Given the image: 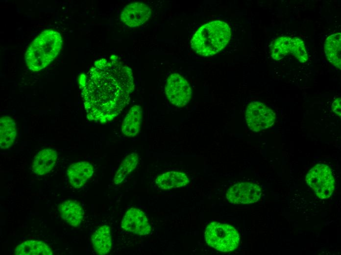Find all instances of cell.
Wrapping results in <instances>:
<instances>
[{"instance_id":"6da1fadb","label":"cell","mask_w":341,"mask_h":255,"mask_svg":"<svg viewBox=\"0 0 341 255\" xmlns=\"http://www.w3.org/2000/svg\"><path fill=\"white\" fill-rule=\"evenodd\" d=\"M79 84L87 118L101 124L121 113L134 89L131 70L113 59L97 61L87 74L81 75Z\"/></svg>"},{"instance_id":"7a4b0ae2","label":"cell","mask_w":341,"mask_h":255,"mask_svg":"<svg viewBox=\"0 0 341 255\" xmlns=\"http://www.w3.org/2000/svg\"><path fill=\"white\" fill-rule=\"evenodd\" d=\"M62 46L60 33L47 29L39 34L30 43L25 53L27 67L38 72L47 67L57 56Z\"/></svg>"},{"instance_id":"3957f363","label":"cell","mask_w":341,"mask_h":255,"mask_svg":"<svg viewBox=\"0 0 341 255\" xmlns=\"http://www.w3.org/2000/svg\"><path fill=\"white\" fill-rule=\"evenodd\" d=\"M231 37L227 24L219 21H211L200 27L191 41L192 49L198 54L214 55L224 48Z\"/></svg>"},{"instance_id":"277c9868","label":"cell","mask_w":341,"mask_h":255,"mask_svg":"<svg viewBox=\"0 0 341 255\" xmlns=\"http://www.w3.org/2000/svg\"><path fill=\"white\" fill-rule=\"evenodd\" d=\"M204 236L209 246L221 252L235 250L240 242L239 234L235 228L216 222H211L207 226Z\"/></svg>"},{"instance_id":"5b68a950","label":"cell","mask_w":341,"mask_h":255,"mask_svg":"<svg viewBox=\"0 0 341 255\" xmlns=\"http://www.w3.org/2000/svg\"><path fill=\"white\" fill-rule=\"evenodd\" d=\"M306 181L319 198H328L334 191V178L331 169L325 164L314 166L307 173Z\"/></svg>"},{"instance_id":"8992f818","label":"cell","mask_w":341,"mask_h":255,"mask_svg":"<svg viewBox=\"0 0 341 255\" xmlns=\"http://www.w3.org/2000/svg\"><path fill=\"white\" fill-rule=\"evenodd\" d=\"M245 118L249 129L258 132L268 128L274 123L275 113L260 101H253L248 105Z\"/></svg>"},{"instance_id":"52a82bcc","label":"cell","mask_w":341,"mask_h":255,"mask_svg":"<svg viewBox=\"0 0 341 255\" xmlns=\"http://www.w3.org/2000/svg\"><path fill=\"white\" fill-rule=\"evenodd\" d=\"M165 93L170 102L178 107L188 104L192 95V91L187 80L177 73L171 74L165 86Z\"/></svg>"},{"instance_id":"ba28073f","label":"cell","mask_w":341,"mask_h":255,"mask_svg":"<svg viewBox=\"0 0 341 255\" xmlns=\"http://www.w3.org/2000/svg\"><path fill=\"white\" fill-rule=\"evenodd\" d=\"M262 194L259 185L247 182L238 183L230 187L226 195L227 200L233 204H249L257 202Z\"/></svg>"},{"instance_id":"9c48e42d","label":"cell","mask_w":341,"mask_h":255,"mask_svg":"<svg viewBox=\"0 0 341 255\" xmlns=\"http://www.w3.org/2000/svg\"><path fill=\"white\" fill-rule=\"evenodd\" d=\"M121 227L124 230L140 235L148 234L151 227L145 213L141 210L131 207L123 216Z\"/></svg>"},{"instance_id":"30bf717a","label":"cell","mask_w":341,"mask_h":255,"mask_svg":"<svg viewBox=\"0 0 341 255\" xmlns=\"http://www.w3.org/2000/svg\"><path fill=\"white\" fill-rule=\"evenodd\" d=\"M151 14V10L146 4L134 2L124 7L121 14V20L128 26L135 27L146 23Z\"/></svg>"},{"instance_id":"8fae6325","label":"cell","mask_w":341,"mask_h":255,"mask_svg":"<svg viewBox=\"0 0 341 255\" xmlns=\"http://www.w3.org/2000/svg\"><path fill=\"white\" fill-rule=\"evenodd\" d=\"M93 174L94 167L87 161L73 163L67 170V175L71 185L76 189L82 187Z\"/></svg>"},{"instance_id":"7c38bea8","label":"cell","mask_w":341,"mask_h":255,"mask_svg":"<svg viewBox=\"0 0 341 255\" xmlns=\"http://www.w3.org/2000/svg\"><path fill=\"white\" fill-rule=\"evenodd\" d=\"M57 157V152L52 148H46L41 150L33 161V172L39 176L47 174L53 168Z\"/></svg>"},{"instance_id":"4fadbf2b","label":"cell","mask_w":341,"mask_h":255,"mask_svg":"<svg viewBox=\"0 0 341 255\" xmlns=\"http://www.w3.org/2000/svg\"><path fill=\"white\" fill-rule=\"evenodd\" d=\"M143 118V110L139 105L130 108L125 116L122 125V131L127 137H133L140 132Z\"/></svg>"},{"instance_id":"5bb4252c","label":"cell","mask_w":341,"mask_h":255,"mask_svg":"<svg viewBox=\"0 0 341 255\" xmlns=\"http://www.w3.org/2000/svg\"><path fill=\"white\" fill-rule=\"evenodd\" d=\"M58 210L62 218L71 226L78 227L83 218V209L75 201H65L59 204Z\"/></svg>"},{"instance_id":"9a60e30c","label":"cell","mask_w":341,"mask_h":255,"mask_svg":"<svg viewBox=\"0 0 341 255\" xmlns=\"http://www.w3.org/2000/svg\"><path fill=\"white\" fill-rule=\"evenodd\" d=\"M186 175L181 172L170 171L158 176L155 180L157 186L163 190L184 186L189 183Z\"/></svg>"},{"instance_id":"2e32d148","label":"cell","mask_w":341,"mask_h":255,"mask_svg":"<svg viewBox=\"0 0 341 255\" xmlns=\"http://www.w3.org/2000/svg\"><path fill=\"white\" fill-rule=\"evenodd\" d=\"M91 241L97 254L104 255L108 254L112 246L110 228L105 225L99 227L92 235Z\"/></svg>"},{"instance_id":"e0dca14e","label":"cell","mask_w":341,"mask_h":255,"mask_svg":"<svg viewBox=\"0 0 341 255\" xmlns=\"http://www.w3.org/2000/svg\"><path fill=\"white\" fill-rule=\"evenodd\" d=\"M17 134L15 122L10 117L2 116L0 119V147L6 150L14 144Z\"/></svg>"},{"instance_id":"ac0fdd59","label":"cell","mask_w":341,"mask_h":255,"mask_svg":"<svg viewBox=\"0 0 341 255\" xmlns=\"http://www.w3.org/2000/svg\"><path fill=\"white\" fill-rule=\"evenodd\" d=\"M324 51L328 61L341 69V34L336 33L329 35L324 43Z\"/></svg>"},{"instance_id":"d6986e66","label":"cell","mask_w":341,"mask_h":255,"mask_svg":"<svg viewBox=\"0 0 341 255\" xmlns=\"http://www.w3.org/2000/svg\"><path fill=\"white\" fill-rule=\"evenodd\" d=\"M15 255H52L53 251L45 242L34 240L25 241L15 249Z\"/></svg>"},{"instance_id":"ffe728a7","label":"cell","mask_w":341,"mask_h":255,"mask_svg":"<svg viewBox=\"0 0 341 255\" xmlns=\"http://www.w3.org/2000/svg\"><path fill=\"white\" fill-rule=\"evenodd\" d=\"M139 161V156L136 153L127 155L121 163L116 172L113 181L115 184L122 183L127 177L136 168Z\"/></svg>"},{"instance_id":"44dd1931","label":"cell","mask_w":341,"mask_h":255,"mask_svg":"<svg viewBox=\"0 0 341 255\" xmlns=\"http://www.w3.org/2000/svg\"><path fill=\"white\" fill-rule=\"evenodd\" d=\"M292 38L282 36L275 39L270 46V51L272 58L278 61L291 52Z\"/></svg>"},{"instance_id":"7402d4cb","label":"cell","mask_w":341,"mask_h":255,"mask_svg":"<svg viewBox=\"0 0 341 255\" xmlns=\"http://www.w3.org/2000/svg\"><path fill=\"white\" fill-rule=\"evenodd\" d=\"M301 63L306 62L308 59V55L303 41L300 38H292L291 52Z\"/></svg>"},{"instance_id":"603a6c76","label":"cell","mask_w":341,"mask_h":255,"mask_svg":"<svg viewBox=\"0 0 341 255\" xmlns=\"http://www.w3.org/2000/svg\"><path fill=\"white\" fill-rule=\"evenodd\" d=\"M341 97L336 98L332 105V110L335 113L341 116Z\"/></svg>"}]
</instances>
